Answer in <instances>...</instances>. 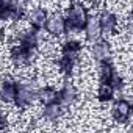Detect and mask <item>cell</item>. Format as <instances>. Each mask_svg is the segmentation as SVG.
<instances>
[{
	"mask_svg": "<svg viewBox=\"0 0 133 133\" xmlns=\"http://www.w3.org/2000/svg\"><path fill=\"white\" fill-rule=\"evenodd\" d=\"M35 49H28L22 44H17L11 49V58L16 64H28L35 59Z\"/></svg>",
	"mask_w": 133,
	"mask_h": 133,
	"instance_id": "cell-2",
	"label": "cell"
},
{
	"mask_svg": "<svg viewBox=\"0 0 133 133\" xmlns=\"http://www.w3.org/2000/svg\"><path fill=\"white\" fill-rule=\"evenodd\" d=\"M61 114V105L58 103H50V105H45V110H44V116L49 119V121H55L58 119Z\"/></svg>",
	"mask_w": 133,
	"mask_h": 133,
	"instance_id": "cell-16",
	"label": "cell"
},
{
	"mask_svg": "<svg viewBox=\"0 0 133 133\" xmlns=\"http://www.w3.org/2000/svg\"><path fill=\"white\" fill-rule=\"evenodd\" d=\"M130 111H131L130 103H128L127 100H119V102L114 105V108H113V116H114L116 121L125 122V121L128 119V116H130Z\"/></svg>",
	"mask_w": 133,
	"mask_h": 133,
	"instance_id": "cell-7",
	"label": "cell"
},
{
	"mask_svg": "<svg viewBox=\"0 0 133 133\" xmlns=\"http://www.w3.org/2000/svg\"><path fill=\"white\" fill-rule=\"evenodd\" d=\"M5 125H6V121H5V117H3L2 114H0V130H3Z\"/></svg>",
	"mask_w": 133,
	"mask_h": 133,
	"instance_id": "cell-21",
	"label": "cell"
},
{
	"mask_svg": "<svg viewBox=\"0 0 133 133\" xmlns=\"http://www.w3.org/2000/svg\"><path fill=\"white\" fill-rule=\"evenodd\" d=\"M30 22H31V25H33L36 30L42 28V27L45 25V22H47V11H45L44 8H36V10H33V13H31V16H30Z\"/></svg>",
	"mask_w": 133,
	"mask_h": 133,
	"instance_id": "cell-10",
	"label": "cell"
},
{
	"mask_svg": "<svg viewBox=\"0 0 133 133\" xmlns=\"http://www.w3.org/2000/svg\"><path fill=\"white\" fill-rule=\"evenodd\" d=\"M75 97H77V91L71 85H66L58 92V100H59V105L61 107H69V105H72L75 102Z\"/></svg>",
	"mask_w": 133,
	"mask_h": 133,
	"instance_id": "cell-6",
	"label": "cell"
},
{
	"mask_svg": "<svg viewBox=\"0 0 133 133\" xmlns=\"http://www.w3.org/2000/svg\"><path fill=\"white\" fill-rule=\"evenodd\" d=\"M16 92H17V85L11 80H6L2 83L0 88V96L5 102H14L16 100Z\"/></svg>",
	"mask_w": 133,
	"mask_h": 133,
	"instance_id": "cell-9",
	"label": "cell"
},
{
	"mask_svg": "<svg viewBox=\"0 0 133 133\" xmlns=\"http://www.w3.org/2000/svg\"><path fill=\"white\" fill-rule=\"evenodd\" d=\"M92 52H94V56H96L99 61H107V59L110 58V45H108L105 41L96 42Z\"/></svg>",
	"mask_w": 133,
	"mask_h": 133,
	"instance_id": "cell-13",
	"label": "cell"
},
{
	"mask_svg": "<svg viewBox=\"0 0 133 133\" xmlns=\"http://www.w3.org/2000/svg\"><path fill=\"white\" fill-rule=\"evenodd\" d=\"M35 100V89L28 85H17V92H16V103L17 107L24 108L27 105H30Z\"/></svg>",
	"mask_w": 133,
	"mask_h": 133,
	"instance_id": "cell-3",
	"label": "cell"
},
{
	"mask_svg": "<svg viewBox=\"0 0 133 133\" xmlns=\"http://www.w3.org/2000/svg\"><path fill=\"white\" fill-rule=\"evenodd\" d=\"M80 52H82V47H80V44L75 42V41H69V42H66V44L63 45V56L69 58V59H72V61H75V59L78 58Z\"/></svg>",
	"mask_w": 133,
	"mask_h": 133,
	"instance_id": "cell-11",
	"label": "cell"
},
{
	"mask_svg": "<svg viewBox=\"0 0 133 133\" xmlns=\"http://www.w3.org/2000/svg\"><path fill=\"white\" fill-rule=\"evenodd\" d=\"M59 69L66 74V75H69L71 72H72V68H74V61L72 59H69V58H66V56H63L61 59H59Z\"/></svg>",
	"mask_w": 133,
	"mask_h": 133,
	"instance_id": "cell-19",
	"label": "cell"
},
{
	"mask_svg": "<svg viewBox=\"0 0 133 133\" xmlns=\"http://www.w3.org/2000/svg\"><path fill=\"white\" fill-rule=\"evenodd\" d=\"M85 31H86L88 41H96V39L100 36V33H102L99 19H96V17H91V19H89V17H88V21H86V24H85Z\"/></svg>",
	"mask_w": 133,
	"mask_h": 133,
	"instance_id": "cell-8",
	"label": "cell"
},
{
	"mask_svg": "<svg viewBox=\"0 0 133 133\" xmlns=\"http://www.w3.org/2000/svg\"><path fill=\"white\" fill-rule=\"evenodd\" d=\"M114 74L116 72L113 71L111 64L107 63V61H102V66H100V80H102V83H111Z\"/></svg>",
	"mask_w": 133,
	"mask_h": 133,
	"instance_id": "cell-14",
	"label": "cell"
},
{
	"mask_svg": "<svg viewBox=\"0 0 133 133\" xmlns=\"http://www.w3.org/2000/svg\"><path fill=\"white\" fill-rule=\"evenodd\" d=\"M88 21V13L82 5H74L69 10L68 21H66V30H82Z\"/></svg>",
	"mask_w": 133,
	"mask_h": 133,
	"instance_id": "cell-1",
	"label": "cell"
},
{
	"mask_svg": "<svg viewBox=\"0 0 133 133\" xmlns=\"http://www.w3.org/2000/svg\"><path fill=\"white\" fill-rule=\"evenodd\" d=\"M19 44H22V45H25L28 49H35L38 45V36H36V33H24L21 36V42Z\"/></svg>",
	"mask_w": 133,
	"mask_h": 133,
	"instance_id": "cell-17",
	"label": "cell"
},
{
	"mask_svg": "<svg viewBox=\"0 0 133 133\" xmlns=\"http://www.w3.org/2000/svg\"><path fill=\"white\" fill-rule=\"evenodd\" d=\"M99 24H100V30L105 35H111L117 25V19L114 14L111 13H102V16L99 17Z\"/></svg>",
	"mask_w": 133,
	"mask_h": 133,
	"instance_id": "cell-5",
	"label": "cell"
},
{
	"mask_svg": "<svg viewBox=\"0 0 133 133\" xmlns=\"http://www.w3.org/2000/svg\"><path fill=\"white\" fill-rule=\"evenodd\" d=\"M13 2L11 0H0V21H8L11 13Z\"/></svg>",
	"mask_w": 133,
	"mask_h": 133,
	"instance_id": "cell-18",
	"label": "cell"
},
{
	"mask_svg": "<svg viewBox=\"0 0 133 133\" xmlns=\"http://www.w3.org/2000/svg\"><path fill=\"white\" fill-rule=\"evenodd\" d=\"M2 39H3V31L0 30V41H2Z\"/></svg>",
	"mask_w": 133,
	"mask_h": 133,
	"instance_id": "cell-22",
	"label": "cell"
},
{
	"mask_svg": "<svg viewBox=\"0 0 133 133\" xmlns=\"http://www.w3.org/2000/svg\"><path fill=\"white\" fill-rule=\"evenodd\" d=\"M38 97H39V100L44 105H50V103H56L58 102V92L53 88H42L38 92Z\"/></svg>",
	"mask_w": 133,
	"mask_h": 133,
	"instance_id": "cell-12",
	"label": "cell"
},
{
	"mask_svg": "<svg viewBox=\"0 0 133 133\" xmlns=\"http://www.w3.org/2000/svg\"><path fill=\"white\" fill-rule=\"evenodd\" d=\"M45 25H47L49 33H52L55 36H59V35H63L66 31V21L59 14H53L52 17H47Z\"/></svg>",
	"mask_w": 133,
	"mask_h": 133,
	"instance_id": "cell-4",
	"label": "cell"
},
{
	"mask_svg": "<svg viewBox=\"0 0 133 133\" xmlns=\"http://www.w3.org/2000/svg\"><path fill=\"white\" fill-rule=\"evenodd\" d=\"M114 96V88L110 83H102L99 88V100L100 102H110Z\"/></svg>",
	"mask_w": 133,
	"mask_h": 133,
	"instance_id": "cell-15",
	"label": "cell"
},
{
	"mask_svg": "<svg viewBox=\"0 0 133 133\" xmlns=\"http://www.w3.org/2000/svg\"><path fill=\"white\" fill-rule=\"evenodd\" d=\"M24 14H25V11H24L22 6L13 5V6H11V13H10V19H11V21H21V19L24 17Z\"/></svg>",
	"mask_w": 133,
	"mask_h": 133,
	"instance_id": "cell-20",
	"label": "cell"
}]
</instances>
